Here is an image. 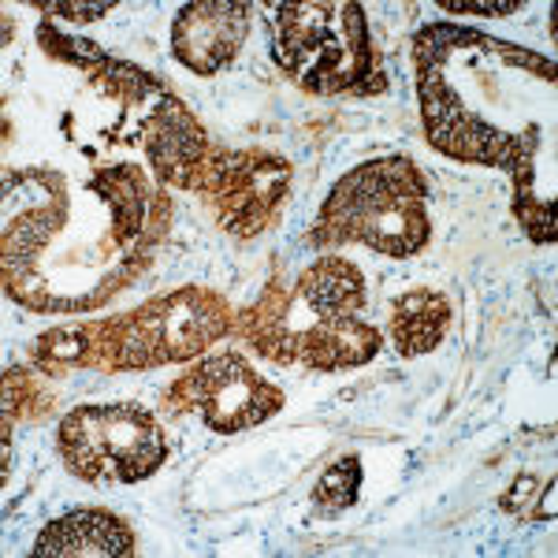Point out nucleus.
<instances>
[{
	"label": "nucleus",
	"mask_w": 558,
	"mask_h": 558,
	"mask_svg": "<svg viewBox=\"0 0 558 558\" xmlns=\"http://www.w3.org/2000/svg\"><path fill=\"white\" fill-rule=\"evenodd\" d=\"M191 191L205 197L228 235L257 239L283 209L291 191V165L260 149H213Z\"/></svg>",
	"instance_id": "0eeeda50"
},
{
	"label": "nucleus",
	"mask_w": 558,
	"mask_h": 558,
	"mask_svg": "<svg viewBox=\"0 0 558 558\" xmlns=\"http://www.w3.org/2000/svg\"><path fill=\"white\" fill-rule=\"evenodd\" d=\"M57 399L41 387L38 368H4V425L49 417Z\"/></svg>",
	"instance_id": "2eb2a0df"
},
{
	"label": "nucleus",
	"mask_w": 558,
	"mask_h": 558,
	"mask_svg": "<svg viewBox=\"0 0 558 558\" xmlns=\"http://www.w3.org/2000/svg\"><path fill=\"white\" fill-rule=\"evenodd\" d=\"M165 407L197 413L213 432L235 436L283 410V391L265 380L242 354H213L168 387Z\"/></svg>",
	"instance_id": "6e6552de"
},
{
	"label": "nucleus",
	"mask_w": 558,
	"mask_h": 558,
	"mask_svg": "<svg viewBox=\"0 0 558 558\" xmlns=\"http://www.w3.org/2000/svg\"><path fill=\"white\" fill-rule=\"evenodd\" d=\"M365 276L347 257L313 260L291 287L272 283L235 317V331L265 362L317 373L368 365L380 354V331L362 320Z\"/></svg>",
	"instance_id": "f03ea898"
},
{
	"label": "nucleus",
	"mask_w": 558,
	"mask_h": 558,
	"mask_svg": "<svg viewBox=\"0 0 558 558\" xmlns=\"http://www.w3.org/2000/svg\"><path fill=\"white\" fill-rule=\"evenodd\" d=\"M250 12L242 0H194L183 4L172 23V52L183 68L209 78L239 57L250 34Z\"/></svg>",
	"instance_id": "1a4fd4ad"
},
{
	"label": "nucleus",
	"mask_w": 558,
	"mask_h": 558,
	"mask_svg": "<svg viewBox=\"0 0 558 558\" xmlns=\"http://www.w3.org/2000/svg\"><path fill=\"white\" fill-rule=\"evenodd\" d=\"M417 38L436 52L428 57L413 45L425 138L462 165L502 168L514 179V202L536 197L533 175L544 138L510 131L499 116H488V105L518 120V108L510 105V97L518 94V75L555 78V64L539 52L465 26L436 23L425 26Z\"/></svg>",
	"instance_id": "f257e3e1"
},
{
	"label": "nucleus",
	"mask_w": 558,
	"mask_h": 558,
	"mask_svg": "<svg viewBox=\"0 0 558 558\" xmlns=\"http://www.w3.org/2000/svg\"><path fill=\"white\" fill-rule=\"evenodd\" d=\"M31 551L38 558H131L134 536L116 514L86 507L49 521Z\"/></svg>",
	"instance_id": "f8f14e48"
},
{
	"label": "nucleus",
	"mask_w": 558,
	"mask_h": 558,
	"mask_svg": "<svg viewBox=\"0 0 558 558\" xmlns=\"http://www.w3.org/2000/svg\"><path fill=\"white\" fill-rule=\"evenodd\" d=\"M451 328V302L439 291H410L391 310V343L402 357H421L444 343Z\"/></svg>",
	"instance_id": "ddd939ff"
},
{
	"label": "nucleus",
	"mask_w": 558,
	"mask_h": 558,
	"mask_svg": "<svg viewBox=\"0 0 558 558\" xmlns=\"http://www.w3.org/2000/svg\"><path fill=\"white\" fill-rule=\"evenodd\" d=\"M502 510L525 518V521H551L555 518V476H547V484L529 488V476L514 481V488L502 495Z\"/></svg>",
	"instance_id": "f3484780"
},
{
	"label": "nucleus",
	"mask_w": 558,
	"mask_h": 558,
	"mask_svg": "<svg viewBox=\"0 0 558 558\" xmlns=\"http://www.w3.org/2000/svg\"><path fill=\"white\" fill-rule=\"evenodd\" d=\"M34 8L45 12L49 20H68V23H97L116 8V0H34Z\"/></svg>",
	"instance_id": "a211bd4d"
},
{
	"label": "nucleus",
	"mask_w": 558,
	"mask_h": 558,
	"mask_svg": "<svg viewBox=\"0 0 558 558\" xmlns=\"http://www.w3.org/2000/svg\"><path fill=\"white\" fill-rule=\"evenodd\" d=\"M439 8L444 12H454V15H492V20H499V15H510L518 12L521 4H514V0H502V4H495V0H439Z\"/></svg>",
	"instance_id": "6ab92c4d"
},
{
	"label": "nucleus",
	"mask_w": 558,
	"mask_h": 558,
	"mask_svg": "<svg viewBox=\"0 0 558 558\" xmlns=\"http://www.w3.org/2000/svg\"><path fill=\"white\" fill-rule=\"evenodd\" d=\"M235 331V313L209 287H179L120 317L97 320L94 368L142 373L202 357L216 339Z\"/></svg>",
	"instance_id": "39448f33"
},
{
	"label": "nucleus",
	"mask_w": 558,
	"mask_h": 558,
	"mask_svg": "<svg viewBox=\"0 0 558 558\" xmlns=\"http://www.w3.org/2000/svg\"><path fill=\"white\" fill-rule=\"evenodd\" d=\"M142 146H146V157L160 183L175 186V191H191L197 172H202V165L213 153L209 134L202 131L194 112L179 101L172 89H165L149 105L146 120H142Z\"/></svg>",
	"instance_id": "9d476101"
},
{
	"label": "nucleus",
	"mask_w": 558,
	"mask_h": 558,
	"mask_svg": "<svg viewBox=\"0 0 558 558\" xmlns=\"http://www.w3.org/2000/svg\"><path fill=\"white\" fill-rule=\"evenodd\" d=\"M428 179L410 157H380L331 186L310 231L313 246H357L413 257L428 246Z\"/></svg>",
	"instance_id": "7ed1b4c3"
},
{
	"label": "nucleus",
	"mask_w": 558,
	"mask_h": 558,
	"mask_svg": "<svg viewBox=\"0 0 558 558\" xmlns=\"http://www.w3.org/2000/svg\"><path fill=\"white\" fill-rule=\"evenodd\" d=\"M60 458L78 481L89 484H138L168 458L160 421L146 407H75L57 432Z\"/></svg>",
	"instance_id": "423d86ee"
},
{
	"label": "nucleus",
	"mask_w": 558,
	"mask_h": 558,
	"mask_svg": "<svg viewBox=\"0 0 558 558\" xmlns=\"http://www.w3.org/2000/svg\"><path fill=\"white\" fill-rule=\"evenodd\" d=\"M97 347V320L68 324V328L45 331L34 347V368L38 373H75V368H94Z\"/></svg>",
	"instance_id": "4468645a"
},
{
	"label": "nucleus",
	"mask_w": 558,
	"mask_h": 558,
	"mask_svg": "<svg viewBox=\"0 0 558 558\" xmlns=\"http://www.w3.org/2000/svg\"><path fill=\"white\" fill-rule=\"evenodd\" d=\"M268 12H272V57L291 83L317 97H365L384 89L362 4L310 0V4H268Z\"/></svg>",
	"instance_id": "20e7f679"
},
{
	"label": "nucleus",
	"mask_w": 558,
	"mask_h": 558,
	"mask_svg": "<svg viewBox=\"0 0 558 558\" xmlns=\"http://www.w3.org/2000/svg\"><path fill=\"white\" fill-rule=\"evenodd\" d=\"M357 488H362V462H357V454H347L324 470L317 488H313V502L324 510H347L357 502Z\"/></svg>",
	"instance_id": "dca6fc26"
},
{
	"label": "nucleus",
	"mask_w": 558,
	"mask_h": 558,
	"mask_svg": "<svg viewBox=\"0 0 558 558\" xmlns=\"http://www.w3.org/2000/svg\"><path fill=\"white\" fill-rule=\"evenodd\" d=\"M38 41L49 57L64 60V64H75L89 83H94L97 94L112 97V101H120V105H146V101L153 105L168 89L160 78H153L149 71H142L138 64L108 57L101 45L89 38H71V34L57 31L49 20L38 26Z\"/></svg>",
	"instance_id": "9b49d317"
}]
</instances>
